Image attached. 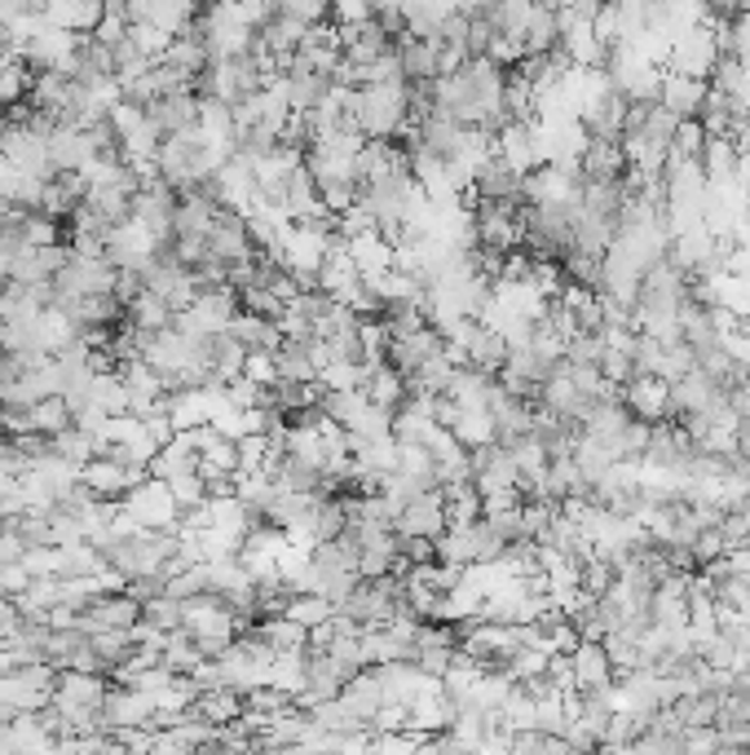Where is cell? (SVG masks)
<instances>
[{"label":"cell","mask_w":750,"mask_h":755,"mask_svg":"<svg viewBox=\"0 0 750 755\" xmlns=\"http://www.w3.org/2000/svg\"><path fill=\"white\" fill-rule=\"evenodd\" d=\"M125 512L141 530H177L181 526V508L164 478H146L141 487H132L125 496Z\"/></svg>","instance_id":"1"},{"label":"cell","mask_w":750,"mask_h":755,"mask_svg":"<svg viewBox=\"0 0 750 755\" xmlns=\"http://www.w3.org/2000/svg\"><path fill=\"white\" fill-rule=\"evenodd\" d=\"M199 107H204V94L195 89H181V94H164L146 107V120L159 128V137H172V133H190L199 128Z\"/></svg>","instance_id":"2"},{"label":"cell","mask_w":750,"mask_h":755,"mask_svg":"<svg viewBox=\"0 0 750 755\" xmlns=\"http://www.w3.org/2000/svg\"><path fill=\"white\" fill-rule=\"evenodd\" d=\"M397 62H402V80H442L451 67H446V53L433 36H402L397 40Z\"/></svg>","instance_id":"3"},{"label":"cell","mask_w":750,"mask_h":755,"mask_svg":"<svg viewBox=\"0 0 750 755\" xmlns=\"http://www.w3.org/2000/svg\"><path fill=\"white\" fill-rule=\"evenodd\" d=\"M570 667H574V689H605V685H614V663H610L601 640L579 636L574 649H570Z\"/></svg>","instance_id":"4"},{"label":"cell","mask_w":750,"mask_h":755,"mask_svg":"<svg viewBox=\"0 0 750 755\" xmlns=\"http://www.w3.org/2000/svg\"><path fill=\"white\" fill-rule=\"evenodd\" d=\"M707 80L698 76H680V71H667L662 76V89H658V102L667 111H675L680 120H698L702 116V102H707Z\"/></svg>","instance_id":"5"},{"label":"cell","mask_w":750,"mask_h":755,"mask_svg":"<svg viewBox=\"0 0 750 755\" xmlns=\"http://www.w3.org/2000/svg\"><path fill=\"white\" fill-rule=\"evenodd\" d=\"M102 13H107L102 0H49L45 22H53L62 31H76V36H89V31H98Z\"/></svg>","instance_id":"6"},{"label":"cell","mask_w":750,"mask_h":755,"mask_svg":"<svg viewBox=\"0 0 750 755\" xmlns=\"http://www.w3.org/2000/svg\"><path fill=\"white\" fill-rule=\"evenodd\" d=\"M172 318H177V310H172L159 292H150V287H141V292L128 301V323H132V327L168 332V327H172Z\"/></svg>","instance_id":"7"},{"label":"cell","mask_w":750,"mask_h":755,"mask_svg":"<svg viewBox=\"0 0 750 755\" xmlns=\"http://www.w3.org/2000/svg\"><path fill=\"white\" fill-rule=\"evenodd\" d=\"M76 424V415H71V406H67V398L62 393H49V398H40V402H31L27 406V429L31 433H62V429H71Z\"/></svg>","instance_id":"8"},{"label":"cell","mask_w":750,"mask_h":755,"mask_svg":"<svg viewBox=\"0 0 750 755\" xmlns=\"http://www.w3.org/2000/svg\"><path fill=\"white\" fill-rule=\"evenodd\" d=\"M256 631L274 645V654H287V649H305V645H309V628L296 624V619H287V615H265V619H256Z\"/></svg>","instance_id":"9"},{"label":"cell","mask_w":750,"mask_h":755,"mask_svg":"<svg viewBox=\"0 0 750 755\" xmlns=\"http://www.w3.org/2000/svg\"><path fill=\"white\" fill-rule=\"evenodd\" d=\"M199 473H204V478H208V473H235V478H239V442L226 438V433H217V438L199 451Z\"/></svg>","instance_id":"10"},{"label":"cell","mask_w":750,"mask_h":755,"mask_svg":"<svg viewBox=\"0 0 750 755\" xmlns=\"http://www.w3.org/2000/svg\"><path fill=\"white\" fill-rule=\"evenodd\" d=\"M168 491H172V500H177L181 512H186V508H199V503L208 500V482H204V473H199V469L168 478Z\"/></svg>","instance_id":"11"},{"label":"cell","mask_w":750,"mask_h":755,"mask_svg":"<svg viewBox=\"0 0 750 755\" xmlns=\"http://www.w3.org/2000/svg\"><path fill=\"white\" fill-rule=\"evenodd\" d=\"M141 619H150L155 628H164V631H177L181 628V601H177V597H168V592H159L155 601H146V606H141Z\"/></svg>","instance_id":"12"},{"label":"cell","mask_w":750,"mask_h":755,"mask_svg":"<svg viewBox=\"0 0 750 755\" xmlns=\"http://www.w3.org/2000/svg\"><path fill=\"white\" fill-rule=\"evenodd\" d=\"M27 584H31V570H27L22 561H9V566H0V597H18Z\"/></svg>","instance_id":"13"},{"label":"cell","mask_w":750,"mask_h":755,"mask_svg":"<svg viewBox=\"0 0 750 755\" xmlns=\"http://www.w3.org/2000/svg\"><path fill=\"white\" fill-rule=\"evenodd\" d=\"M22 552H27V543L4 526V535H0V566H9V561H22Z\"/></svg>","instance_id":"14"},{"label":"cell","mask_w":750,"mask_h":755,"mask_svg":"<svg viewBox=\"0 0 750 755\" xmlns=\"http://www.w3.org/2000/svg\"><path fill=\"white\" fill-rule=\"evenodd\" d=\"M4 526H9V521H4V517H0V535H4Z\"/></svg>","instance_id":"15"},{"label":"cell","mask_w":750,"mask_h":755,"mask_svg":"<svg viewBox=\"0 0 750 755\" xmlns=\"http://www.w3.org/2000/svg\"><path fill=\"white\" fill-rule=\"evenodd\" d=\"M265 4H269V9H274V4H278V0H265Z\"/></svg>","instance_id":"16"}]
</instances>
